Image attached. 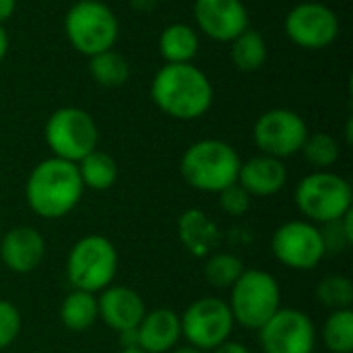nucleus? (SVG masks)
Here are the masks:
<instances>
[{
  "label": "nucleus",
  "mask_w": 353,
  "mask_h": 353,
  "mask_svg": "<svg viewBox=\"0 0 353 353\" xmlns=\"http://www.w3.org/2000/svg\"><path fill=\"white\" fill-rule=\"evenodd\" d=\"M153 103L174 120L203 118L213 103V85L194 64H165L151 83Z\"/></svg>",
  "instance_id": "f257e3e1"
},
{
  "label": "nucleus",
  "mask_w": 353,
  "mask_h": 353,
  "mask_svg": "<svg viewBox=\"0 0 353 353\" xmlns=\"http://www.w3.org/2000/svg\"><path fill=\"white\" fill-rule=\"evenodd\" d=\"M83 182L72 161L48 157L27 176L25 201L41 219H60L77 209L83 199Z\"/></svg>",
  "instance_id": "f03ea898"
},
{
  "label": "nucleus",
  "mask_w": 353,
  "mask_h": 353,
  "mask_svg": "<svg viewBox=\"0 0 353 353\" xmlns=\"http://www.w3.org/2000/svg\"><path fill=\"white\" fill-rule=\"evenodd\" d=\"M240 165L242 159L230 143L219 139H203L184 151L180 159V174L190 188L217 194L238 182Z\"/></svg>",
  "instance_id": "7ed1b4c3"
},
{
  "label": "nucleus",
  "mask_w": 353,
  "mask_h": 353,
  "mask_svg": "<svg viewBox=\"0 0 353 353\" xmlns=\"http://www.w3.org/2000/svg\"><path fill=\"white\" fill-rule=\"evenodd\" d=\"M294 203L306 221L333 223L352 211V184L343 176L329 170L312 172L298 182Z\"/></svg>",
  "instance_id": "20e7f679"
},
{
  "label": "nucleus",
  "mask_w": 353,
  "mask_h": 353,
  "mask_svg": "<svg viewBox=\"0 0 353 353\" xmlns=\"http://www.w3.org/2000/svg\"><path fill=\"white\" fill-rule=\"evenodd\" d=\"M228 306L236 325L259 331L281 308L279 281L269 271L244 269L240 279L230 288Z\"/></svg>",
  "instance_id": "39448f33"
},
{
  "label": "nucleus",
  "mask_w": 353,
  "mask_h": 353,
  "mask_svg": "<svg viewBox=\"0 0 353 353\" xmlns=\"http://www.w3.org/2000/svg\"><path fill=\"white\" fill-rule=\"evenodd\" d=\"M118 250L105 236L89 234L79 238L66 256V277L72 290L99 294L114 283Z\"/></svg>",
  "instance_id": "423d86ee"
},
{
  "label": "nucleus",
  "mask_w": 353,
  "mask_h": 353,
  "mask_svg": "<svg viewBox=\"0 0 353 353\" xmlns=\"http://www.w3.org/2000/svg\"><path fill=\"white\" fill-rule=\"evenodd\" d=\"M64 33L79 54L91 58L114 48L120 33V23L105 2L77 0L66 10Z\"/></svg>",
  "instance_id": "0eeeda50"
},
{
  "label": "nucleus",
  "mask_w": 353,
  "mask_h": 353,
  "mask_svg": "<svg viewBox=\"0 0 353 353\" xmlns=\"http://www.w3.org/2000/svg\"><path fill=\"white\" fill-rule=\"evenodd\" d=\"M43 139L52 157L79 163L85 155L97 149L99 130L89 112L66 105L48 118Z\"/></svg>",
  "instance_id": "6e6552de"
},
{
  "label": "nucleus",
  "mask_w": 353,
  "mask_h": 353,
  "mask_svg": "<svg viewBox=\"0 0 353 353\" xmlns=\"http://www.w3.org/2000/svg\"><path fill=\"white\" fill-rule=\"evenodd\" d=\"M182 337L201 352H213L234 333V316L223 298L205 296L188 304L180 314Z\"/></svg>",
  "instance_id": "1a4fd4ad"
},
{
  "label": "nucleus",
  "mask_w": 353,
  "mask_h": 353,
  "mask_svg": "<svg viewBox=\"0 0 353 353\" xmlns=\"http://www.w3.org/2000/svg\"><path fill=\"white\" fill-rule=\"evenodd\" d=\"M271 252L283 267L294 271H310L327 256L321 228L304 219L281 223L271 238Z\"/></svg>",
  "instance_id": "9d476101"
},
{
  "label": "nucleus",
  "mask_w": 353,
  "mask_h": 353,
  "mask_svg": "<svg viewBox=\"0 0 353 353\" xmlns=\"http://www.w3.org/2000/svg\"><path fill=\"white\" fill-rule=\"evenodd\" d=\"M308 134L304 118L288 108H275L261 114L252 128V139L259 151L281 161L300 153Z\"/></svg>",
  "instance_id": "9b49d317"
},
{
  "label": "nucleus",
  "mask_w": 353,
  "mask_h": 353,
  "mask_svg": "<svg viewBox=\"0 0 353 353\" xmlns=\"http://www.w3.org/2000/svg\"><path fill=\"white\" fill-rule=\"evenodd\" d=\"M259 343L265 353H310L316 347V327L298 308H279L261 329Z\"/></svg>",
  "instance_id": "f8f14e48"
},
{
  "label": "nucleus",
  "mask_w": 353,
  "mask_h": 353,
  "mask_svg": "<svg viewBox=\"0 0 353 353\" xmlns=\"http://www.w3.org/2000/svg\"><path fill=\"white\" fill-rule=\"evenodd\" d=\"M285 33L298 48L325 50L339 35V19L321 2H300L285 17Z\"/></svg>",
  "instance_id": "ddd939ff"
},
{
  "label": "nucleus",
  "mask_w": 353,
  "mask_h": 353,
  "mask_svg": "<svg viewBox=\"0 0 353 353\" xmlns=\"http://www.w3.org/2000/svg\"><path fill=\"white\" fill-rule=\"evenodd\" d=\"M199 29L215 41H232L250 27L242 0H194Z\"/></svg>",
  "instance_id": "4468645a"
},
{
  "label": "nucleus",
  "mask_w": 353,
  "mask_h": 353,
  "mask_svg": "<svg viewBox=\"0 0 353 353\" xmlns=\"http://www.w3.org/2000/svg\"><path fill=\"white\" fill-rule=\"evenodd\" d=\"M97 312H99V321L108 329L120 335L124 331H132L139 327V323L143 321L147 312V306L137 290L128 285L112 283L99 292Z\"/></svg>",
  "instance_id": "2eb2a0df"
},
{
  "label": "nucleus",
  "mask_w": 353,
  "mask_h": 353,
  "mask_svg": "<svg viewBox=\"0 0 353 353\" xmlns=\"http://www.w3.org/2000/svg\"><path fill=\"white\" fill-rule=\"evenodd\" d=\"M46 256V240L39 230L31 225H17L0 234V261L17 273L27 275L35 271Z\"/></svg>",
  "instance_id": "dca6fc26"
},
{
  "label": "nucleus",
  "mask_w": 353,
  "mask_h": 353,
  "mask_svg": "<svg viewBox=\"0 0 353 353\" xmlns=\"http://www.w3.org/2000/svg\"><path fill=\"white\" fill-rule=\"evenodd\" d=\"M238 184L252 199L275 196L288 184V168L281 159L261 153V155L250 157L248 161H242Z\"/></svg>",
  "instance_id": "f3484780"
},
{
  "label": "nucleus",
  "mask_w": 353,
  "mask_h": 353,
  "mask_svg": "<svg viewBox=\"0 0 353 353\" xmlns=\"http://www.w3.org/2000/svg\"><path fill=\"white\" fill-rule=\"evenodd\" d=\"M139 350L145 353H170L182 339L180 314L170 308H155L145 312L137 327Z\"/></svg>",
  "instance_id": "a211bd4d"
},
{
  "label": "nucleus",
  "mask_w": 353,
  "mask_h": 353,
  "mask_svg": "<svg viewBox=\"0 0 353 353\" xmlns=\"http://www.w3.org/2000/svg\"><path fill=\"white\" fill-rule=\"evenodd\" d=\"M178 238L192 256L205 259L217 250L221 232L205 211L186 209L178 219Z\"/></svg>",
  "instance_id": "6ab92c4d"
},
{
  "label": "nucleus",
  "mask_w": 353,
  "mask_h": 353,
  "mask_svg": "<svg viewBox=\"0 0 353 353\" xmlns=\"http://www.w3.org/2000/svg\"><path fill=\"white\" fill-rule=\"evenodd\" d=\"M199 46V33L186 23H172L159 35V52L168 64L192 62Z\"/></svg>",
  "instance_id": "aec40b11"
},
{
  "label": "nucleus",
  "mask_w": 353,
  "mask_h": 353,
  "mask_svg": "<svg viewBox=\"0 0 353 353\" xmlns=\"http://www.w3.org/2000/svg\"><path fill=\"white\" fill-rule=\"evenodd\" d=\"M60 321L68 331L83 333L99 321L97 298L91 292L72 290L60 304Z\"/></svg>",
  "instance_id": "412c9836"
},
{
  "label": "nucleus",
  "mask_w": 353,
  "mask_h": 353,
  "mask_svg": "<svg viewBox=\"0 0 353 353\" xmlns=\"http://www.w3.org/2000/svg\"><path fill=\"white\" fill-rule=\"evenodd\" d=\"M77 168H79V176H81L83 186L89 190H95V192L112 188L118 180V174H120L116 159L110 153L99 151V149L85 155L77 163Z\"/></svg>",
  "instance_id": "4be33fe9"
},
{
  "label": "nucleus",
  "mask_w": 353,
  "mask_h": 353,
  "mask_svg": "<svg viewBox=\"0 0 353 353\" xmlns=\"http://www.w3.org/2000/svg\"><path fill=\"white\" fill-rule=\"evenodd\" d=\"M230 43H232L230 56H232V62L238 70L254 72V70L263 68V64L267 62V56H269L267 41L259 31L248 27L244 33H240Z\"/></svg>",
  "instance_id": "5701e85b"
},
{
  "label": "nucleus",
  "mask_w": 353,
  "mask_h": 353,
  "mask_svg": "<svg viewBox=\"0 0 353 353\" xmlns=\"http://www.w3.org/2000/svg\"><path fill=\"white\" fill-rule=\"evenodd\" d=\"M89 74L99 87H122L128 81L130 64L116 50H105L89 58Z\"/></svg>",
  "instance_id": "b1692460"
},
{
  "label": "nucleus",
  "mask_w": 353,
  "mask_h": 353,
  "mask_svg": "<svg viewBox=\"0 0 353 353\" xmlns=\"http://www.w3.org/2000/svg\"><path fill=\"white\" fill-rule=\"evenodd\" d=\"M244 269V263L236 254L215 250L209 256H205L203 277L215 290H230L240 279Z\"/></svg>",
  "instance_id": "393cba45"
},
{
  "label": "nucleus",
  "mask_w": 353,
  "mask_h": 353,
  "mask_svg": "<svg viewBox=\"0 0 353 353\" xmlns=\"http://www.w3.org/2000/svg\"><path fill=\"white\" fill-rule=\"evenodd\" d=\"M323 345L329 353L353 352V310H333L321 329Z\"/></svg>",
  "instance_id": "a878e982"
},
{
  "label": "nucleus",
  "mask_w": 353,
  "mask_h": 353,
  "mask_svg": "<svg viewBox=\"0 0 353 353\" xmlns=\"http://www.w3.org/2000/svg\"><path fill=\"white\" fill-rule=\"evenodd\" d=\"M304 159L316 170H329L337 163L339 155H341V147H339V141L329 134V132H314V134H308L304 145H302V151Z\"/></svg>",
  "instance_id": "bb28decb"
},
{
  "label": "nucleus",
  "mask_w": 353,
  "mask_h": 353,
  "mask_svg": "<svg viewBox=\"0 0 353 353\" xmlns=\"http://www.w3.org/2000/svg\"><path fill=\"white\" fill-rule=\"evenodd\" d=\"M316 300L333 310H350L353 304L352 279L343 275H329L316 285Z\"/></svg>",
  "instance_id": "cd10ccee"
},
{
  "label": "nucleus",
  "mask_w": 353,
  "mask_h": 353,
  "mask_svg": "<svg viewBox=\"0 0 353 353\" xmlns=\"http://www.w3.org/2000/svg\"><path fill=\"white\" fill-rule=\"evenodd\" d=\"M21 329H23L21 310L8 300H0V352H4L17 341Z\"/></svg>",
  "instance_id": "c85d7f7f"
},
{
  "label": "nucleus",
  "mask_w": 353,
  "mask_h": 353,
  "mask_svg": "<svg viewBox=\"0 0 353 353\" xmlns=\"http://www.w3.org/2000/svg\"><path fill=\"white\" fill-rule=\"evenodd\" d=\"M217 201H219L221 211L230 217H242L244 213L250 211V205H252V196L238 182L217 192Z\"/></svg>",
  "instance_id": "c756f323"
},
{
  "label": "nucleus",
  "mask_w": 353,
  "mask_h": 353,
  "mask_svg": "<svg viewBox=\"0 0 353 353\" xmlns=\"http://www.w3.org/2000/svg\"><path fill=\"white\" fill-rule=\"evenodd\" d=\"M211 353H252V352H250L244 343L228 339L225 343H221L219 347H215Z\"/></svg>",
  "instance_id": "7c9ffc66"
},
{
  "label": "nucleus",
  "mask_w": 353,
  "mask_h": 353,
  "mask_svg": "<svg viewBox=\"0 0 353 353\" xmlns=\"http://www.w3.org/2000/svg\"><path fill=\"white\" fill-rule=\"evenodd\" d=\"M14 8H17V0H0V25L14 14Z\"/></svg>",
  "instance_id": "2f4dec72"
},
{
  "label": "nucleus",
  "mask_w": 353,
  "mask_h": 353,
  "mask_svg": "<svg viewBox=\"0 0 353 353\" xmlns=\"http://www.w3.org/2000/svg\"><path fill=\"white\" fill-rule=\"evenodd\" d=\"M6 52H8V35H6V31L2 29V25H0V64H2V60L6 58Z\"/></svg>",
  "instance_id": "473e14b6"
},
{
  "label": "nucleus",
  "mask_w": 353,
  "mask_h": 353,
  "mask_svg": "<svg viewBox=\"0 0 353 353\" xmlns=\"http://www.w3.org/2000/svg\"><path fill=\"white\" fill-rule=\"evenodd\" d=\"M170 353H205V352H201V350H196V347H192V345H176L174 350Z\"/></svg>",
  "instance_id": "72a5a7b5"
},
{
  "label": "nucleus",
  "mask_w": 353,
  "mask_h": 353,
  "mask_svg": "<svg viewBox=\"0 0 353 353\" xmlns=\"http://www.w3.org/2000/svg\"><path fill=\"white\" fill-rule=\"evenodd\" d=\"M118 353H145L143 350H120Z\"/></svg>",
  "instance_id": "f704fd0d"
},
{
  "label": "nucleus",
  "mask_w": 353,
  "mask_h": 353,
  "mask_svg": "<svg viewBox=\"0 0 353 353\" xmlns=\"http://www.w3.org/2000/svg\"><path fill=\"white\" fill-rule=\"evenodd\" d=\"M310 353H321V352H316V350H314V352H310Z\"/></svg>",
  "instance_id": "c9c22d12"
},
{
  "label": "nucleus",
  "mask_w": 353,
  "mask_h": 353,
  "mask_svg": "<svg viewBox=\"0 0 353 353\" xmlns=\"http://www.w3.org/2000/svg\"><path fill=\"white\" fill-rule=\"evenodd\" d=\"M0 234H2V228H0Z\"/></svg>",
  "instance_id": "e433bc0d"
}]
</instances>
